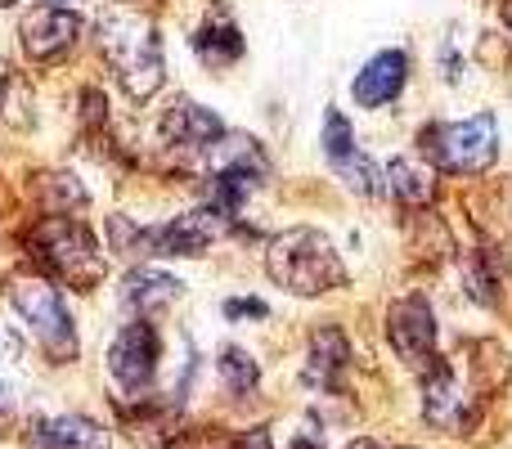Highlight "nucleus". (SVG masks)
Here are the masks:
<instances>
[{"instance_id":"f257e3e1","label":"nucleus","mask_w":512,"mask_h":449,"mask_svg":"<svg viewBox=\"0 0 512 449\" xmlns=\"http://www.w3.org/2000/svg\"><path fill=\"white\" fill-rule=\"evenodd\" d=\"M95 32H99V50H104V59L113 63V72H117L126 95H131L135 104L153 99V90H158L162 77H167V54H162L158 18H153L144 5H135V0H113V5H104Z\"/></svg>"},{"instance_id":"f03ea898","label":"nucleus","mask_w":512,"mask_h":449,"mask_svg":"<svg viewBox=\"0 0 512 449\" xmlns=\"http://www.w3.org/2000/svg\"><path fill=\"white\" fill-rule=\"evenodd\" d=\"M265 274L292 297H324L333 288H346V265L342 252L324 229H283L265 247Z\"/></svg>"},{"instance_id":"7ed1b4c3","label":"nucleus","mask_w":512,"mask_h":449,"mask_svg":"<svg viewBox=\"0 0 512 449\" xmlns=\"http://www.w3.org/2000/svg\"><path fill=\"white\" fill-rule=\"evenodd\" d=\"M27 252L45 270L50 283H63L72 292H95L108 274V261L99 252L90 225L72 221V216H45L27 234Z\"/></svg>"},{"instance_id":"20e7f679","label":"nucleus","mask_w":512,"mask_h":449,"mask_svg":"<svg viewBox=\"0 0 512 449\" xmlns=\"http://www.w3.org/2000/svg\"><path fill=\"white\" fill-rule=\"evenodd\" d=\"M5 297L54 364L77 360V328H72V315H68V306H63L59 288H54L45 274H14V279L5 283Z\"/></svg>"},{"instance_id":"39448f33","label":"nucleus","mask_w":512,"mask_h":449,"mask_svg":"<svg viewBox=\"0 0 512 449\" xmlns=\"http://www.w3.org/2000/svg\"><path fill=\"white\" fill-rule=\"evenodd\" d=\"M423 153L436 171H459V176H481L499 158V122L495 113H477L463 122H441L423 131Z\"/></svg>"},{"instance_id":"423d86ee","label":"nucleus","mask_w":512,"mask_h":449,"mask_svg":"<svg viewBox=\"0 0 512 449\" xmlns=\"http://www.w3.org/2000/svg\"><path fill=\"white\" fill-rule=\"evenodd\" d=\"M481 396L468 391L459 382L450 360H432L423 369V418L432 427H445V432H463V427L477 423Z\"/></svg>"},{"instance_id":"0eeeda50","label":"nucleus","mask_w":512,"mask_h":449,"mask_svg":"<svg viewBox=\"0 0 512 449\" xmlns=\"http://www.w3.org/2000/svg\"><path fill=\"white\" fill-rule=\"evenodd\" d=\"M158 355H162L158 328H153L149 319H135V324H126L122 333L113 337V346H108V373H113V382L126 396H140V391L158 378Z\"/></svg>"},{"instance_id":"6e6552de","label":"nucleus","mask_w":512,"mask_h":449,"mask_svg":"<svg viewBox=\"0 0 512 449\" xmlns=\"http://www.w3.org/2000/svg\"><path fill=\"white\" fill-rule=\"evenodd\" d=\"M230 229H234L230 216H221L216 207L203 203L167 225H149V261H162V256H203Z\"/></svg>"},{"instance_id":"1a4fd4ad","label":"nucleus","mask_w":512,"mask_h":449,"mask_svg":"<svg viewBox=\"0 0 512 449\" xmlns=\"http://www.w3.org/2000/svg\"><path fill=\"white\" fill-rule=\"evenodd\" d=\"M387 342L409 369H427L436 360V315L423 297H400L387 310Z\"/></svg>"},{"instance_id":"9d476101","label":"nucleus","mask_w":512,"mask_h":449,"mask_svg":"<svg viewBox=\"0 0 512 449\" xmlns=\"http://www.w3.org/2000/svg\"><path fill=\"white\" fill-rule=\"evenodd\" d=\"M221 135H225V122L212 108L194 104V99H176V104L167 108V117H162V140H167L171 149H194L198 158H203V149H212Z\"/></svg>"},{"instance_id":"9b49d317","label":"nucleus","mask_w":512,"mask_h":449,"mask_svg":"<svg viewBox=\"0 0 512 449\" xmlns=\"http://www.w3.org/2000/svg\"><path fill=\"white\" fill-rule=\"evenodd\" d=\"M81 36V18L68 14V9H32L23 18V54L27 59H54V54L72 50Z\"/></svg>"},{"instance_id":"f8f14e48","label":"nucleus","mask_w":512,"mask_h":449,"mask_svg":"<svg viewBox=\"0 0 512 449\" xmlns=\"http://www.w3.org/2000/svg\"><path fill=\"white\" fill-rule=\"evenodd\" d=\"M405 81H409V54L405 50H382L360 68L351 95H355L360 108H387L391 99L405 90Z\"/></svg>"},{"instance_id":"ddd939ff","label":"nucleus","mask_w":512,"mask_h":449,"mask_svg":"<svg viewBox=\"0 0 512 449\" xmlns=\"http://www.w3.org/2000/svg\"><path fill=\"white\" fill-rule=\"evenodd\" d=\"M194 54L203 63H212V68H225V63H234L243 54V32H239V23L225 14V5H216L212 14H207V23L194 32Z\"/></svg>"},{"instance_id":"4468645a","label":"nucleus","mask_w":512,"mask_h":449,"mask_svg":"<svg viewBox=\"0 0 512 449\" xmlns=\"http://www.w3.org/2000/svg\"><path fill=\"white\" fill-rule=\"evenodd\" d=\"M382 180H387V194L396 198V203H405V207H432L436 203V171L427 167V162H418V158L387 162Z\"/></svg>"},{"instance_id":"2eb2a0df","label":"nucleus","mask_w":512,"mask_h":449,"mask_svg":"<svg viewBox=\"0 0 512 449\" xmlns=\"http://www.w3.org/2000/svg\"><path fill=\"white\" fill-rule=\"evenodd\" d=\"M36 449H113L108 432L81 414H63L36 427Z\"/></svg>"},{"instance_id":"dca6fc26","label":"nucleus","mask_w":512,"mask_h":449,"mask_svg":"<svg viewBox=\"0 0 512 449\" xmlns=\"http://www.w3.org/2000/svg\"><path fill=\"white\" fill-rule=\"evenodd\" d=\"M346 355H351V346H346V337L337 333V328H315V337H310V360H306V382L319 391H333L337 373L346 369Z\"/></svg>"},{"instance_id":"f3484780","label":"nucleus","mask_w":512,"mask_h":449,"mask_svg":"<svg viewBox=\"0 0 512 449\" xmlns=\"http://www.w3.org/2000/svg\"><path fill=\"white\" fill-rule=\"evenodd\" d=\"M180 288L185 283L176 279V274H162V270H131L122 283V301L131 310H140V315H149V310H162L171 306V301L180 297Z\"/></svg>"},{"instance_id":"a211bd4d","label":"nucleus","mask_w":512,"mask_h":449,"mask_svg":"<svg viewBox=\"0 0 512 449\" xmlns=\"http://www.w3.org/2000/svg\"><path fill=\"white\" fill-rule=\"evenodd\" d=\"M32 189H36V203L45 207V216H68V212H81V207L90 203L81 180L68 176V171H45V176H36Z\"/></svg>"},{"instance_id":"6ab92c4d","label":"nucleus","mask_w":512,"mask_h":449,"mask_svg":"<svg viewBox=\"0 0 512 449\" xmlns=\"http://www.w3.org/2000/svg\"><path fill=\"white\" fill-rule=\"evenodd\" d=\"M216 364H221V382L234 396H248V391H256V382H261V369H256V360L243 346H225Z\"/></svg>"},{"instance_id":"aec40b11","label":"nucleus","mask_w":512,"mask_h":449,"mask_svg":"<svg viewBox=\"0 0 512 449\" xmlns=\"http://www.w3.org/2000/svg\"><path fill=\"white\" fill-rule=\"evenodd\" d=\"M108 238H113V252L149 261V225L131 221V216H108Z\"/></svg>"},{"instance_id":"412c9836","label":"nucleus","mask_w":512,"mask_h":449,"mask_svg":"<svg viewBox=\"0 0 512 449\" xmlns=\"http://www.w3.org/2000/svg\"><path fill=\"white\" fill-rule=\"evenodd\" d=\"M324 153H328V162H333V171L342 167V162H351L355 153V135H351V122H346L337 108H328L324 113Z\"/></svg>"},{"instance_id":"4be33fe9","label":"nucleus","mask_w":512,"mask_h":449,"mask_svg":"<svg viewBox=\"0 0 512 449\" xmlns=\"http://www.w3.org/2000/svg\"><path fill=\"white\" fill-rule=\"evenodd\" d=\"M167 449H243V441H230V436H216V432H185Z\"/></svg>"},{"instance_id":"5701e85b","label":"nucleus","mask_w":512,"mask_h":449,"mask_svg":"<svg viewBox=\"0 0 512 449\" xmlns=\"http://www.w3.org/2000/svg\"><path fill=\"white\" fill-rule=\"evenodd\" d=\"M225 315L230 319H265L270 306H265V301H252V297H234V301H225Z\"/></svg>"},{"instance_id":"b1692460","label":"nucleus","mask_w":512,"mask_h":449,"mask_svg":"<svg viewBox=\"0 0 512 449\" xmlns=\"http://www.w3.org/2000/svg\"><path fill=\"white\" fill-rule=\"evenodd\" d=\"M81 122L104 126V95H99V90H86V95H81Z\"/></svg>"},{"instance_id":"393cba45","label":"nucleus","mask_w":512,"mask_h":449,"mask_svg":"<svg viewBox=\"0 0 512 449\" xmlns=\"http://www.w3.org/2000/svg\"><path fill=\"white\" fill-rule=\"evenodd\" d=\"M9 414H14V387L0 378V418H9Z\"/></svg>"},{"instance_id":"a878e982","label":"nucleus","mask_w":512,"mask_h":449,"mask_svg":"<svg viewBox=\"0 0 512 449\" xmlns=\"http://www.w3.org/2000/svg\"><path fill=\"white\" fill-rule=\"evenodd\" d=\"M292 449H324V441H319L315 432H306V436H297V441H292Z\"/></svg>"},{"instance_id":"bb28decb","label":"nucleus","mask_w":512,"mask_h":449,"mask_svg":"<svg viewBox=\"0 0 512 449\" xmlns=\"http://www.w3.org/2000/svg\"><path fill=\"white\" fill-rule=\"evenodd\" d=\"M346 449H382V445H378V441H364V436H360V441H351Z\"/></svg>"},{"instance_id":"cd10ccee","label":"nucleus","mask_w":512,"mask_h":449,"mask_svg":"<svg viewBox=\"0 0 512 449\" xmlns=\"http://www.w3.org/2000/svg\"><path fill=\"white\" fill-rule=\"evenodd\" d=\"M45 5H50V9H63V5H68V0H45Z\"/></svg>"},{"instance_id":"c85d7f7f","label":"nucleus","mask_w":512,"mask_h":449,"mask_svg":"<svg viewBox=\"0 0 512 449\" xmlns=\"http://www.w3.org/2000/svg\"><path fill=\"white\" fill-rule=\"evenodd\" d=\"M9 5H14V0H0V9H9Z\"/></svg>"},{"instance_id":"c756f323","label":"nucleus","mask_w":512,"mask_h":449,"mask_svg":"<svg viewBox=\"0 0 512 449\" xmlns=\"http://www.w3.org/2000/svg\"><path fill=\"white\" fill-rule=\"evenodd\" d=\"M405 449H409V445H405Z\"/></svg>"}]
</instances>
